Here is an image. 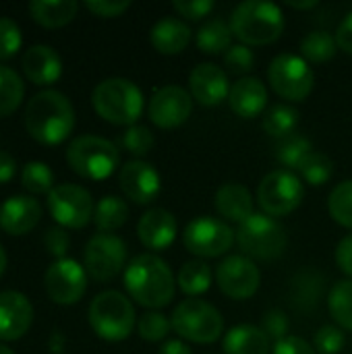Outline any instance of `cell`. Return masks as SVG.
I'll list each match as a JSON object with an SVG mask.
<instances>
[{
    "label": "cell",
    "instance_id": "cell-1",
    "mask_svg": "<svg viewBox=\"0 0 352 354\" xmlns=\"http://www.w3.org/2000/svg\"><path fill=\"white\" fill-rule=\"evenodd\" d=\"M25 129L37 143H62L75 129V110L71 100L56 89L35 93L25 108Z\"/></svg>",
    "mask_w": 352,
    "mask_h": 354
},
{
    "label": "cell",
    "instance_id": "cell-2",
    "mask_svg": "<svg viewBox=\"0 0 352 354\" xmlns=\"http://www.w3.org/2000/svg\"><path fill=\"white\" fill-rule=\"evenodd\" d=\"M124 286L137 305L147 309L166 307L176 292V282L164 259L154 253L137 255L124 272Z\"/></svg>",
    "mask_w": 352,
    "mask_h": 354
},
{
    "label": "cell",
    "instance_id": "cell-3",
    "mask_svg": "<svg viewBox=\"0 0 352 354\" xmlns=\"http://www.w3.org/2000/svg\"><path fill=\"white\" fill-rule=\"evenodd\" d=\"M230 29L243 46H268L282 35L284 15L274 2L247 0L232 10Z\"/></svg>",
    "mask_w": 352,
    "mask_h": 354
},
{
    "label": "cell",
    "instance_id": "cell-4",
    "mask_svg": "<svg viewBox=\"0 0 352 354\" xmlns=\"http://www.w3.org/2000/svg\"><path fill=\"white\" fill-rule=\"evenodd\" d=\"M91 104L104 120L120 127H133L143 112V93L133 81L110 77L95 85Z\"/></svg>",
    "mask_w": 352,
    "mask_h": 354
},
{
    "label": "cell",
    "instance_id": "cell-5",
    "mask_svg": "<svg viewBox=\"0 0 352 354\" xmlns=\"http://www.w3.org/2000/svg\"><path fill=\"white\" fill-rule=\"evenodd\" d=\"M89 326L102 340H127L135 328V307L118 290L100 292L89 305Z\"/></svg>",
    "mask_w": 352,
    "mask_h": 354
},
{
    "label": "cell",
    "instance_id": "cell-6",
    "mask_svg": "<svg viewBox=\"0 0 352 354\" xmlns=\"http://www.w3.org/2000/svg\"><path fill=\"white\" fill-rule=\"evenodd\" d=\"M66 162L79 176L89 180H104L116 170L120 153L118 147L104 137L81 135L71 141L66 149Z\"/></svg>",
    "mask_w": 352,
    "mask_h": 354
},
{
    "label": "cell",
    "instance_id": "cell-7",
    "mask_svg": "<svg viewBox=\"0 0 352 354\" xmlns=\"http://www.w3.org/2000/svg\"><path fill=\"white\" fill-rule=\"evenodd\" d=\"M172 330L195 344H212L222 336L224 319L220 311L201 301V299H185L170 317Z\"/></svg>",
    "mask_w": 352,
    "mask_h": 354
},
{
    "label": "cell",
    "instance_id": "cell-8",
    "mask_svg": "<svg viewBox=\"0 0 352 354\" xmlns=\"http://www.w3.org/2000/svg\"><path fill=\"white\" fill-rule=\"evenodd\" d=\"M237 243L241 251L253 259L272 261L284 255L288 236L286 230L266 214H253L237 230Z\"/></svg>",
    "mask_w": 352,
    "mask_h": 354
},
{
    "label": "cell",
    "instance_id": "cell-9",
    "mask_svg": "<svg viewBox=\"0 0 352 354\" xmlns=\"http://www.w3.org/2000/svg\"><path fill=\"white\" fill-rule=\"evenodd\" d=\"M268 79L272 89L290 102H303L309 97L315 85V73L303 56L280 54L272 60L268 68Z\"/></svg>",
    "mask_w": 352,
    "mask_h": 354
},
{
    "label": "cell",
    "instance_id": "cell-10",
    "mask_svg": "<svg viewBox=\"0 0 352 354\" xmlns=\"http://www.w3.org/2000/svg\"><path fill=\"white\" fill-rule=\"evenodd\" d=\"M305 197V187L290 170H274L259 183L257 201L266 216L280 218L293 214Z\"/></svg>",
    "mask_w": 352,
    "mask_h": 354
},
{
    "label": "cell",
    "instance_id": "cell-11",
    "mask_svg": "<svg viewBox=\"0 0 352 354\" xmlns=\"http://www.w3.org/2000/svg\"><path fill=\"white\" fill-rule=\"evenodd\" d=\"M83 263L89 278L95 282H110L127 263V245L114 234L100 232L89 239L83 251Z\"/></svg>",
    "mask_w": 352,
    "mask_h": 354
},
{
    "label": "cell",
    "instance_id": "cell-12",
    "mask_svg": "<svg viewBox=\"0 0 352 354\" xmlns=\"http://www.w3.org/2000/svg\"><path fill=\"white\" fill-rule=\"evenodd\" d=\"M48 209L62 228H85L93 220V199L79 185H56L48 193Z\"/></svg>",
    "mask_w": 352,
    "mask_h": 354
},
{
    "label": "cell",
    "instance_id": "cell-13",
    "mask_svg": "<svg viewBox=\"0 0 352 354\" xmlns=\"http://www.w3.org/2000/svg\"><path fill=\"white\" fill-rule=\"evenodd\" d=\"M185 247L197 257H220L230 251L234 243V230L218 218H197L185 228Z\"/></svg>",
    "mask_w": 352,
    "mask_h": 354
},
{
    "label": "cell",
    "instance_id": "cell-14",
    "mask_svg": "<svg viewBox=\"0 0 352 354\" xmlns=\"http://www.w3.org/2000/svg\"><path fill=\"white\" fill-rule=\"evenodd\" d=\"M44 286L52 303L75 305L83 299L87 290V272L73 259L54 261L44 276Z\"/></svg>",
    "mask_w": 352,
    "mask_h": 354
},
{
    "label": "cell",
    "instance_id": "cell-15",
    "mask_svg": "<svg viewBox=\"0 0 352 354\" xmlns=\"http://www.w3.org/2000/svg\"><path fill=\"white\" fill-rule=\"evenodd\" d=\"M218 288L234 301L251 299L261 282V274L257 266L245 255H230L226 257L216 270Z\"/></svg>",
    "mask_w": 352,
    "mask_h": 354
},
{
    "label": "cell",
    "instance_id": "cell-16",
    "mask_svg": "<svg viewBox=\"0 0 352 354\" xmlns=\"http://www.w3.org/2000/svg\"><path fill=\"white\" fill-rule=\"evenodd\" d=\"M193 112V97L180 85H164L149 100V120L158 129H176L187 122Z\"/></svg>",
    "mask_w": 352,
    "mask_h": 354
},
{
    "label": "cell",
    "instance_id": "cell-17",
    "mask_svg": "<svg viewBox=\"0 0 352 354\" xmlns=\"http://www.w3.org/2000/svg\"><path fill=\"white\" fill-rule=\"evenodd\" d=\"M118 185H120V191L133 203L147 205L160 193V174L151 164L143 160H131L120 168Z\"/></svg>",
    "mask_w": 352,
    "mask_h": 354
},
{
    "label": "cell",
    "instance_id": "cell-18",
    "mask_svg": "<svg viewBox=\"0 0 352 354\" xmlns=\"http://www.w3.org/2000/svg\"><path fill=\"white\" fill-rule=\"evenodd\" d=\"M33 324V305L31 301L17 292H0V340L12 342L23 338Z\"/></svg>",
    "mask_w": 352,
    "mask_h": 354
},
{
    "label": "cell",
    "instance_id": "cell-19",
    "mask_svg": "<svg viewBox=\"0 0 352 354\" xmlns=\"http://www.w3.org/2000/svg\"><path fill=\"white\" fill-rule=\"evenodd\" d=\"M189 87L191 97L197 100L201 106H218L230 95L226 73L212 62H203L193 68L189 77Z\"/></svg>",
    "mask_w": 352,
    "mask_h": 354
},
{
    "label": "cell",
    "instance_id": "cell-20",
    "mask_svg": "<svg viewBox=\"0 0 352 354\" xmlns=\"http://www.w3.org/2000/svg\"><path fill=\"white\" fill-rule=\"evenodd\" d=\"M41 218V205L37 199L27 195L8 197L0 205V228L6 234L21 236L31 232Z\"/></svg>",
    "mask_w": 352,
    "mask_h": 354
},
{
    "label": "cell",
    "instance_id": "cell-21",
    "mask_svg": "<svg viewBox=\"0 0 352 354\" xmlns=\"http://www.w3.org/2000/svg\"><path fill=\"white\" fill-rule=\"evenodd\" d=\"M176 220L170 212L162 207H154L145 212L137 224L139 241L149 251H166L176 239Z\"/></svg>",
    "mask_w": 352,
    "mask_h": 354
},
{
    "label": "cell",
    "instance_id": "cell-22",
    "mask_svg": "<svg viewBox=\"0 0 352 354\" xmlns=\"http://www.w3.org/2000/svg\"><path fill=\"white\" fill-rule=\"evenodd\" d=\"M25 77L35 85H50L56 83L62 75V60L52 46L35 44L27 48L21 60Z\"/></svg>",
    "mask_w": 352,
    "mask_h": 354
},
{
    "label": "cell",
    "instance_id": "cell-23",
    "mask_svg": "<svg viewBox=\"0 0 352 354\" xmlns=\"http://www.w3.org/2000/svg\"><path fill=\"white\" fill-rule=\"evenodd\" d=\"M324 295H326V276L322 272L313 268H305L293 276L288 299L297 311L313 313L315 309H319Z\"/></svg>",
    "mask_w": 352,
    "mask_h": 354
},
{
    "label": "cell",
    "instance_id": "cell-24",
    "mask_svg": "<svg viewBox=\"0 0 352 354\" xmlns=\"http://www.w3.org/2000/svg\"><path fill=\"white\" fill-rule=\"evenodd\" d=\"M230 108L241 118H255L266 112L268 89L266 83L257 77H243L234 83L228 95Z\"/></svg>",
    "mask_w": 352,
    "mask_h": 354
},
{
    "label": "cell",
    "instance_id": "cell-25",
    "mask_svg": "<svg viewBox=\"0 0 352 354\" xmlns=\"http://www.w3.org/2000/svg\"><path fill=\"white\" fill-rule=\"evenodd\" d=\"M216 209L218 214L228 220L237 222L239 226L247 222L255 212H253V197L251 191L241 185V183H226L218 189L216 193Z\"/></svg>",
    "mask_w": 352,
    "mask_h": 354
},
{
    "label": "cell",
    "instance_id": "cell-26",
    "mask_svg": "<svg viewBox=\"0 0 352 354\" xmlns=\"http://www.w3.org/2000/svg\"><path fill=\"white\" fill-rule=\"evenodd\" d=\"M149 41L160 54H168V56L180 54L191 41V29L180 19L164 17L151 27Z\"/></svg>",
    "mask_w": 352,
    "mask_h": 354
},
{
    "label": "cell",
    "instance_id": "cell-27",
    "mask_svg": "<svg viewBox=\"0 0 352 354\" xmlns=\"http://www.w3.org/2000/svg\"><path fill=\"white\" fill-rule=\"evenodd\" d=\"M270 338L257 326H237L224 338V353L226 354H270Z\"/></svg>",
    "mask_w": 352,
    "mask_h": 354
},
{
    "label": "cell",
    "instance_id": "cell-28",
    "mask_svg": "<svg viewBox=\"0 0 352 354\" xmlns=\"http://www.w3.org/2000/svg\"><path fill=\"white\" fill-rule=\"evenodd\" d=\"M79 4L75 0H33L29 2L31 19L48 29L64 27L77 17Z\"/></svg>",
    "mask_w": 352,
    "mask_h": 354
},
{
    "label": "cell",
    "instance_id": "cell-29",
    "mask_svg": "<svg viewBox=\"0 0 352 354\" xmlns=\"http://www.w3.org/2000/svg\"><path fill=\"white\" fill-rule=\"evenodd\" d=\"M232 35L234 33H232L230 25H226L222 19H214L199 27V31L195 35V44L203 54L214 56V54H222V52L230 50Z\"/></svg>",
    "mask_w": 352,
    "mask_h": 354
},
{
    "label": "cell",
    "instance_id": "cell-30",
    "mask_svg": "<svg viewBox=\"0 0 352 354\" xmlns=\"http://www.w3.org/2000/svg\"><path fill=\"white\" fill-rule=\"evenodd\" d=\"M212 278H214L212 268L205 261L195 259V261L183 263V268L178 272V278H176V284H178V288L187 297L195 299V297H199V295H203V292L210 290Z\"/></svg>",
    "mask_w": 352,
    "mask_h": 354
},
{
    "label": "cell",
    "instance_id": "cell-31",
    "mask_svg": "<svg viewBox=\"0 0 352 354\" xmlns=\"http://www.w3.org/2000/svg\"><path fill=\"white\" fill-rule=\"evenodd\" d=\"M127 220H129V205L120 197L108 195L98 201L93 212V224L98 226V230L110 234L120 226H124Z\"/></svg>",
    "mask_w": 352,
    "mask_h": 354
},
{
    "label": "cell",
    "instance_id": "cell-32",
    "mask_svg": "<svg viewBox=\"0 0 352 354\" xmlns=\"http://www.w3.org/2000/svg\"><path fill=\"white\" fill-rule=\"evenodd\" d=\"M328 309L340 330L352 332V280H340L328 295Z\"/></svg>",
    "mask_w": 352,
    "mask_h": 354
},
{
    "label": "cell",
    "instance_id": "cell-33",
    "mask_svg": "<svg viewBox=\"0 0 352 354\" xmlns=\"http://www.w3.org/2000/svg\"><path fill=\"white\" fill-rule=\"evenodd\" d=\"M338 44L336 37L328 31H311L301 39V54L307 62H328L336 56Z\"/></svg>",
    "mask_w": 352,
    "mask_h": 354
},
{
    "label": "cell",
    "instance_id": "cell-34",
    "mask_svg": "<svg viewBox=\"0 0 352 354\" xmlns=\"http://www.w3.org/2000/svg\"><path fill=\"white\" fill-rule=\"evenodd\" d=\"M299 124V110L288 104H276L263 114V131L276 139H284L295 133Z\"/></svg>",
    "mask_w": 352,
    "mask_h": 354
},
{
    "label": "cell",
    "instance_id": "cell-35",
    "mask_svg": "<svg viewBox=\"0 0 352 354\" xmlns=\"http://www.w3.org/2000/svg\"><path fill=\"white\" fill-rule=\"evenodd\" d=\"M25 95V83L17 71L0 64V116L12 114Z\"/></svg>",
    "mask_w": 352,
    "mask_h": 354
},
{
    "label": "cell",
    "instance_id": "cell-36",
    "mask_svg": "<svg viewBox=\"0 0 352 354\" xmlns=\"http://www.w3.org/2000/svg\"><path fill=\"white\" fill-rule=\"evenodd\" d=\"M313 151V145L307 137L299 135V133H293L284 139H278V145H276V158L280 164H284L286 168L290 170H299L301 162Z\"/></svg>",
    "mask_w": 352,
    "mask_h": 354
},
{
    "label": "cell",
    "instance_id": "cell-37",
    "mask_svg": "<svg viewBox=\"0 0 352 354\" xmlns=\"http://www.w3.org/2000/svg\"><path fill=\"white\" fill-rule=\"evenodd\" d=\"M297 172L303 176L305 183H309L313 187H322V185H326L332 178V174H334V162L326 153H322V151H311L301 162V166H299Z\"/></svg>",
    "mask_w": 352,
    "mask_h": 354
},
{
    "label": "cell",
    "instance_id": "cell-38",
    "mask_svg": "<svg viewBox=\"0 0 352 354\" xmlns=\"http://www.w3.org/2000/svg\"><path fill=\"white\" fill-rule=\"evenodd\" d=\"M21 185L25 191L33 195L50 193L54 189V174L44 162H29L21 170Z\"/></svg>",
    "mask_w": 352,
    "mask_h": 354
},
{
    "label": "cell",
    "instance_id": "cell-39",
    "mask_svg": "<svg viewBox=\"0 0 352 354\" xmlns=\"http://www.w3.org/2000/svg\"><path fill=\"white\" fill-rule=\"evenodd\" d=\"M330 216L344 228H352V180H344L334 187L328 199Z\"/></svg>",
    "mask_w": 352,
    "mask_h": 354
},
{
    "label": "cell",
    "instance_id": "cell-40",
    "mask_svg": "<svg viewBox=\"0 0 352 354\" xmlns=\"http://www.w3.org/2000/svg\"><path fill=\"white\" fill-rule=\"evenodd\" d=\"M170 330H172V322L164 313H160V311H147L137 322V332L147 342L164 340L170 334Z\"/></svg>",
    "mask_w": 352,
    "mask_h": 354
},
{
    "label": "cell",
    "instance_id": "cell-41",
    "mask_svg": "<svg viewBox=\"0 0 352 354\" xmlns=\"http://www.w3.org/2000/svg\"><path fill=\"white\" fill-rule=\"evenodd\" d=\"M122 147L131 153V156H147L149 149L154 147V135L147 127L141 124H133L124 131L122 135Z\"/></svg>",
    "mask_w": 352,
    "mask_h": 354
},
{
    "label": "cell",
    "instance_id": "cell-42",
    "mask_svg": "<svg viewBox=\"0 0 352 354\" xmlns=\"http://www.w3.org/2000/svg\"><path fill=\"white\" fill-rule=\"evenodd\" d=\"M344 344L346 336L338 326H324L313 338V348L319 354H340Z\"/></svg>",
    "mask_w": 352,
    "mask_h": 354
},
{
    "label": "cell",
    "instance_id": "cell-43",
    "mask_svg": "<svg viewBox=\"0 0 352 354\" xmlns=\"http://www.w3.org/2000/svg\"><path fill=\"white\" fill-rule=\"evenodd\" d=\"M21 44L23 37L19 25L8 17H0V60L15 56L21 50Z\"/></svg>",
    "mask_w": 352,
    "mask_h": 354
},
{
    "label": "cell",
    "instance_id": "cell-44",
    "mask_svg": "<svg viewBox=\"0 0 352 354\" xmlns=\"http://www.w3.org/2000/svg\"><path fill=\"white\" fill-rule=\"evenodd\" d=\"M224 64L228 66L230 73L234 75H245L253 68L255 64V54L249 46H230V50L224 54Z\"/></svg>",
    "mask_w": 352,
    "mask_h": 354
},
{
    "label": "cell",
    "instance_id": "cell-45",
    "mask_svg": "<svg viewBox=\"0 0 352 354\" xmlns=\"http://www.w3.org/2000/svg\"><path fill=\"white\" fill-rule=\"evenodd\" d=\"M288 328H290V324H288V317L284 315V311H280V309L266 311V315L261 319V330L268 334L270 340L280 342V340L288 338Z\"/></svg>",
    "mask_w": 352,
    "mask_h": 354
},
{
    "label": "cell",
    "instance_id": "cell-46",
    "mask_svg": "<svg viewBox=\"0 0 352 354\" xmlns=\"http://www.w3.org/2000/svg\"><path fill=\"white\" fill-rule=\"evenodd\" d=\"M44 245L48 249V253L54 255L56 261H58V259H64V255H66V251L71 247V239H68V234H66V230L62 226H54V228L46 230Z\"/></svg>",
    "mask_w": 352,
    "mask_h": 354
},
{
    "label": "cell",
    "instance_id": "cell-47",
    "mask_svg": "<svg viewBox=\"0 0 352 354\" xmlns=\"http://www.w3.org/2000/svg\"><path fill=\"white\" fill-rule=\"evenodd\" d=\"M85 6L87 10H91L93 15L102 19H114V17H120L124 10H129L131 2L129 0H87Z\"/></svg>",
    "mask_w": 352,
    "mask_h": 354
},
{
    "label": "cell",
    "instance_id": "cell-48",
    "mask_svg": "<svg viewBox=\"0 0 352 354\" xmlns=\"http://www.w3.org/2000/svg\"><path fill=\"white\" fill-rule=\"evenodd\" d=\"M172 6H174V10L180 17H185L189 21H199V19L207 17L214 10V2L212 0H187V2L176 0Z\"/></svg>",
    "mask_w": 352,
    "mask_h": 354
},
{
    "label": "cell",
    "instance_id": "cell-49",
    "mask_svg": "<svg viewBox=\"0 0 352 354\" xmlns=\"http://www.w3.org/2000/svg\"><path fill=\"white\" fill-rule=\"evenodd\" d=\"M274 354H317V351L299 336H288L280 342H276Z\"/></svg>",
    "mask_w": 352,
    "mask_h": 354
},
{
    "label": "cell",
    "instance_id": "cell-50",
    "mask_svg": "<svg viewBox=\"0 0 352 354\" xmlns=\"http://www.w3.org/2000/svg\"><path fill=\"white\" fill-rule=\"evenodd\" d=\"M336 263L338 268L352 278V234L344 236L336 247Z\"/></svg>",
    "mask_w": 352,
    "mask_h": 354
},
{
    "label": "cell",
    "instance_id": "cell-51",
    "mask_svg": "<svg viewBox=\"0 0 352 354\" xmlns=\"http://www.w3.org/2000/svg\"><path fill=\"white\" fill-rule=\"evenodd\" d=\"M334 37H336L338 48H340L342 52H346V54H351L352 56V12H349V15L344 17V21L338 25Z\"/></svg>",
    "mask_w": 352,
    "mask_h": 354
},
{
    "label": "cell",
    "instance_id": "cell-52",
    "mask_svg": "<svg viewBox=\"0 0 352 354\" xmlns=\"http://www.w3.org/2000/svg\"><path fill=\"white\" fill-rule=\"evenodd\" d=\"M15 170H17L15 158L10 153H6V151H0V185L8 183L15 176Z\"/></svg>",
    "mask_w": 352,
    "mask_h": 354
},
{
    "label": "cell",
    "instance_id": "cell-53",
    "mask_svg": "<svg viewBox=\"0 0 352 354\" xmlns=\"http://www.w3.org/2000/svg\"><path fill=\"white\" fill-rule=\"evenodd\" d=\"M158 354H191V348L180 340H168V342L162 344Z\"/></svg>",
    "mask_w": 352,
    "mask_h": 354
},
{
    "label": "cell",
    "instance_id": "cell-54",
    "mask_svg": "<svg viewBox=\"0 0 352 354\" xmlns=\"http://www.w3.org/2000/svg\"><path fill=\"white\" fill-rule=\"evenodd\" d=\"M290 8H297V10H309V8H315L319 2L317 0H309V2H286Z\"/></svg>",
    "mask_w": 352,
    "mask_h": 354
},
{
    "label": "cell",
    "instance_id": "cell-55",
    "mask_svg": "<svg viewBox=\"0 0 352 354\" xmlns=\"http://www.w3.org/2000/svg\"><path fill=\"white\" fill-rule=\"evenodd\" d=\"M6 251H4V247L0 245V278H2V274H4V270H6Z\"/></svg>",
    "mask_w": 352,
    "mask_h": 354
},
{
    "label": "cell",
    "instance_id": "cell-56",
    "mask_svg": "<svg viewBox=\"0 0 352 354\" xmlns=\"http://www.w3.org/2000/svg\"><path fill=\"white\" fill-rule=\"evenodd\" d=\"M0 354H15L8 346H4V344H0Z\"/></svg>",
    "mask_w": 352,
    "mask_h": 354
}]
</instances>
